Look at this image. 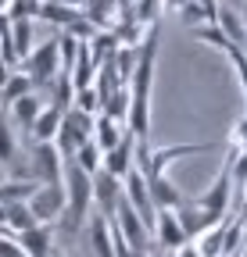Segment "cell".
Masks as SVG:
<instances>
[{
	"instance_id": "cell-1",
	"label": "cell",
	"mask_w": 247,
	"mask_h": 257,
	"mask_svg": "<svg viewBox=\"0 0 247 257\" xmlns=\"http://www.w3.org/2000/svg\"><path fill=\"white\" fill-rule=\"evenodd\" d=\"M61 186H65V214H61V221L54 229H61L65 236H75L90 221V207H94V175H86L75 161H65Z\"/></svg>"
},
{
	"instance_id": "cell-2",
	"label": "cell",
	"mask_w": 247,
	"mask_h": 257,
	"mask_svg": "<svg viewBox=\"0 0 247 257\" xmlns=\"http://www.w3.org/2000/svg\"><path fill=\"white\" fill-rule=\"evenodd\" d=\"M229 200H233V179H229V168H226V165H222L219 175L211 179V186H208L204 193L190 197V204L204 214L208 229H211V225H219V221H226V214H229Z\"/></svg>"
},
{
	"instance_id": "cell-3",
	"label": "cell",
	"mask_w": 247,
	"mask_h": 257,
	"mask_svg": "<svg viewBox=\"0 0 247 257\" xmlns=\"http://www.w3.org/2000/svg\"><path fill=\"white\" fill-rule=\"evenodd\" d=\"M86 140H94V114H83V111L68 107L65 114H61V128H57V136H54L57 154L65 157V161H72V154Z\"/></svg>"
},
{
	"instance_id": "cell-4",
	"label": "cell",
	"mask_w": 247,
	"mask_h": 257,
	"mask_svg": "<svg viewBox=\"0 0 247 257\" xmlns=\"http://www.w3.org/2000/svg\"><path fill=\"white\" fill-rule=\"evenodd\" d=\"M22 72L33 79L36 89H47L57 75H61V57H57V40H47V43H36L29 50V57L22 61Z\"/></svg>"
},
{
	"instance_id": "cell-5",
	"label": "cell",
	"mask_w": 247,
	"mask_h": 257,
	"mask_svg": "<svg viewBox=\"0 0 247 257\" xmlns=\"http://www.w3.org/2000/svg\"><path fill=\"white\" fill-rule=\"evenodd\" d=\"M25 172L40 186L61 182V175H65V157L57 154L54 143H33V147H29V168Z\"/></svg>"
},
{
	"instance_id": "cell-6",
	"label": "cell",
	"mask_w": 247,
	"mask_h": 257,
	"mask_svg": "<svg viewBox=\"0 0 247 257\" xmlns=\"http://www.w3.org/2000/svg\"><path fill=\"white\" fill-rule=\"evenodd\" d=\"M29 211H33L36 225H57L65 214V186L61 182L36 186V193L29 197Z\"/></svg>"
},
{
	"instance_id": "cell-7",
	"label": "cell",
	"mask_w": 247,
	"mask_h": 257,
	"mask_svg": "<svg viewBox=\"0 0 247 257\" xmlns=\"http://www.w3.org/2000/svg\"><path fill=\"white\" fill-rule=\"evenodd\" d=\"M150 243H158V246L169 250V253H176L183 243H190V236L183 232V225H179V214H176V211H158V214H154Z\"/></svg>"
},
{
	"instance_id": "cell-8",
	"label": "cell",
	"mask_w": 247,
	"mask_h": 257,
	"mask_svg": "<svg viewBox=\"0 0 247 257\" xmlns=\"http://www.w3.org/2000/svg\"><path fill=\"white\" fill-rule=\"evenodd\" d=\"M118 204H122V179H115L111 172L101 168V172L94 175V207H97V214L115 218Z\"/></svg>"
},
{
	"instance_id": "cell-9",
	"label": "cell",
	"mask_w": 247,
	"mask_h": 257,
	"mask_svg": "<svg viewBox=\"0 0 247 257\" xmlns=\"http://www.w3.org/2000/svg\"><path fill=\"white\" fill-rule=\"evenodd\" d=\"M15 239H18L25 257H50L54 243H57V232H54V225H33V229L18 232Z\"/></svg>"
},
{
	"instance_id": "cell-10",
	"label": "cell",
	"mask_w": 247,
	"mask_h": 257,
	"mask_svg": "<svg viewBox=\"0 0 247 257\" xmlns=\"http://www.w3.org/2000/svg\"><path fill=\"white\" fill-rule=\"evenodd\" d=\"M86 239H90L94 257H115V225H111V218L90 214V221H86Z\"/></svg>"
},
{
	"instance_id": "cell-11",
	"label": "cell",
	"mask_w": 247,
	"mask_h": 257,
	"mask_svg": "<svg viewBox=\"0 0 247 257\" xmlns=\"http://www.w3.org/2000/svg\"><path fill=\"white\" fill-rule=\"evenodd\" d=\"M101 168H104V172H111L115 179H126V175L136 168V140L126 133V140L104 154V165H101Z\"/></svg>"
},
{
	"instance_id": "cell-12",
	"label": "cell",
	"mask_w": 247,
	"mask_h": 257,
	"mask_svg": "<svg viewBox=\"0 0 247 257\" xmlns=\"http://www.w3.org/2000/svg\"><path fill=\"white\" fill-rule=\"evenodd\" d=\"M147 189H150V200H154V207H158V211H176L183 200H187V197L176 189V182L169 179V172H165V175H150V179H147Z\"/></svg>"
},
{
	"instance_id": "cell-13",
	"label": "cell",
	"mask_w": 247,
	"mask_h": 257,
	"mask_svg": "<svg viewBox=\"0 0 247 257\" xmlns=\"http://www.w3.org/2000/svg\"><path fill=\"white\" fill-rule=\"evenodd\" d=\"M40 111H43V96H40V93H29V96H22V100H15V104L8 107V118H11L15 128L29 133L33 121L40 118Z\"/></svg>"
},
{
	"instance_id": "cell-14",
	"label": "cell",
	"mask_w": 247,
	"mask_h": 257,
	"mask_svg": "<svg viewBox=\"0 0 247 257\" xmlns=\"http://www.w3.org/2000/svg\"><path fill=\"white\" fill-rule=\"evenodd\" d=\"M61 107H54V104H43V111H40V118L33 121V128H29V140L33 143H54V136H57V128H61Z\"/></svg>"
},
{
	"instance_id": "cell-15",
	"label": "cell",
	"mask_w": 247,
	"mask_h": 257,
	"mask_svg": "<svg viewBox=\"0 0 247 257\" xmlns=\"http://www.w3.org/2000/svg\"><path fill=\"white\" fill-rule=\"evenodd\" d=\"M215 25L222 29V36H226L236 50L247 47V29H243V18H240L236 8H219V15H215Z\"/></svg>"
},
{
	"instance_id": "cell-16",
	"label": "cell",
	"mask_w": 247,
	"mask_h": 257,
	"mask_svg": "<svg viewBox=\"0 0 247 257\" xmlns=\"http://www.w3.org/2000/svg\"><path fill=\"white\" fill-rule=\"evenodd\" d=\"M122 140H126V133H122V121L108 118V114H94V143L108 154L111 147H118Z\"/></svg>"
},
{
	"instance_id": "cell-17",
	"label": "cell",
	"mask_w": 247,
	"mask_h": 257,
	"mask_svg": "<svg viewBox=\"0 0 247 257\" xmlns=\"http://www.w3.org/2000/svg\"><path fill=\"white\" fill-rule=\"evenodd\" d=\"M79 15H83L79 8L61 4V0H43V4H40V18H43V22H50V25H57L61 32H65V29H68Z\"/></svg>"
},
{
	"instance_id": "cell-18",
	"label": "cell",
	"mask_w": 247,
	"mask_h": 257,
	"mask_svg": "<svg viewBox=\"0 0 247 257\" xmlns=\"http://www.w3.org/2000/svg\"><path fill=\"white\" fill-rule=\"evenodd\" d=\"M29 93H36L33 79H29L25 72H15V75L4 82V89H0V111H8L15 100H22V96H29Z\"/></svg>"
},
{
	"instance_id": "cell-19",
	"label": "cell",
	"mask_w": 247,
	"mask_h": 257,
	"mask_svg": "<svg viewBox=\"0 0 247 257\" xmlns=\"http://www.w3.org/2000/svg\"><path fill=\"white\" fill-rule=\"evenodd\" d=\"M40 182L33 179H11V182H0V204H29V197L36 193Z\"/></svg>"
},
{
	"instance_id": "cell-20",
	"label": "cell",
	"mask_w": 247,
	"mask_h": 257,
	"mask_svg": "<svg viewBox=\"0 0 247 257\" xmlns=\"http://www.w3.org/2000/svg\"><path fill=\"white\" fill-rule=\"evenodd\" d=\"M15 157H18V136L8 111H0V165H15Z\"/></svg>"
},
{
	"instance_id": "cell-21",
	"label": "cell",
	"mask_w": 247,
	"mask_h": 257,
	"mask_svg": "<svg viewBox=\"0 0 247 257\" xmlns=\"http://www.w3.org/2000/svg\"><path fill=\"white\" fill-rule=\"evenodd\" d=\"M72 161H75V165H79L86 175H97V172H101V165H104V150H101L94 140H86V143L72 154Z\"/></svg>"
},
{
	"instance_id": "cell-22",
	"label": "cell",
	"mask_w": 247,
	"mask_h": 257,
	"mask_svg": "<svg viewBox=\"0 0 247 257\" xmlns=\"http://www.w3.org/2000/svg\"><path fill=\"white\" fill-rule=\"evenodd\" d=\"M11 47H15V57L25 61L29 50H33V22H11Z\"/></svg>"
},
{
	"instance_id": "cell-23",
	"label": "cell",
	"mask_w": 247,
	"mask_h": 257,
	"mask_svg": "<svg viewBox=\"0 0 247 257\" xmlns=\"http://www.w3.org/2000/svg\"><path fill=\"white\" fill-rule=\"evenodd\" d=\"M33 225H36V218H33V211H29V204H8V221H4V229H8L11 236L33 229Z\"/></svg>"
},
{
	"instance_id": "cell-24",
	"label": "cell",
	"mask_w": 247,
	"mask_h": 257,
	"mask_svg": "<svg viewBox=\"0 0 247 257\" xmlns=\"http://www.w3.org/2000/svg\"><path fill=\"white\" fill-rule=\"evenodd\" d=\"M194 36L201 40V43H208V47H215V50H222V54H229V50H236L226 36H222V29L219 25H197V29H190Z\"/></svg>"
},
{
	"instance_id": "cell-25",
	"label": "cell",
	"mask_w": 247,
	"mask_h": 257,
	"mask_svg": "<svg viewBox=\"0 0 247 257\" xmlns=\"http://www.w3.org/2000/svg\"><path fill=\"white\" fill-rule=\"evenodd\" d=\"M72 107L83 111V114H101V93H97V86H83V89H75Z\"/></svg>"
},
{
	"instance_id": "cell-26",
	"label": "cell",
	"mask_w": 247,
	"mask_h": 257,
	"mask_svg": "<svg viewBox=\"0 0 247 257\" xmlns=\"http://www.w3.org/2000/svg\"><path fill=\"white\" fill-rule=\"evenodd\" d=\"M226 57L233 61V68H236V79H240V86H243V96H247V50H229Z\"/></svg>"
},
{
	"instance_id": "cell-27",
	"label": "cell",
	"mask_w": 247,
	"mask_h": 257,
	"mask_svg": "<svg viewBox=\"0 0 247 257\" xmlns=\"http://www.w3.org/2000/svg\"><path fill=\"white\" fill-rule=\"evenodd\" d=\"M229 150L233 154H247V114L236 121V128H233V143H229Z\"/></svg>"
},
{
	"instance_id": "cell-28",
	"label": "cell",
	"mask_w": 247,
	"mask_h": 257,
	"mask_svg": "<svg viewBox=\"0 0 247 257\" xmlns=\"http://www.w3.org/2000/svg\"><path fill=\"white\" fill-rule=\"evenodd\" d=\"M0 257H25L15 236H0Z\"/></svg>"
},
{
	"instance_id": "cell-29",
	"label": "cell",
	"mask_w": 247,
	"mask_h": 257,
	"mask_svg": "<svg viewBox=\"0 0 247 257\" xmlns=\"http://www.w3.org/2000/svg\"><path fill=\"white\" fill-rule=\"evenodd\" d=\"M172 257H201V250H197V243L190 239V243H183V246H179Z\"/></svg>"
},
{
	"instance_id": "cell-30",
	"label": "cell",
	"mask_w": 247,
	"mask_h": 257,
	"mask_svg": "<svg viewBox=\"0 0 247 257\" xmlns=\"http://www.w3.org/2000/svg\"><path fill=\"white\" fill-rule=\"evenodd\" d=\"M15 75V64L11 61H4V57H0V89H4V82Z\"/></svg>"
},
{
	"instance_id": "cell-31",
	"label": "cell",
	"mask_w": 247,
	"mask_h": 257,
	"mask_svg": "<svg viewBox=\"0 0 247 257\" xmlns=\"http://www.w3.org/2000/svg\"><path fill=\"white\" fill-rule=\"evenodd\" d=\"M190 4H201V0H165V8H169V11H176V15H179L183 8H190Z\"/></svg>"
},
{
	"instance_id": "cell-32",
	"label": "cell",
	"mask_w": 247,
	"mask_h": 257,
	"mask_svg": "<svg viewBox=\"0 0 247 257\" xmlns=\"http://www.w3.org/2000/svg\"><path fill=\"white\" fill-rule=\"evenodd\" d=\"M4 221H8V204H0V229H4Z\"/></svg>"
},
{
	"instance_id": "cell-33",
	"label": "cell",
	"mask_w": 247,
	"mask_h": 257,
	"mask_svg": "<svg viewBox=\"0 0 247 257\" xmlns=\"http://www.w3.org/2000/svg\"><path fill=\"white\" fill-rule=\"evenodd\" d=\"M240 18H243V29H247V4L240 8Z\"/></svg>"
},
{
	"instance_id": "cell-34",
	"label": "cell",
	"mask_w": 247,
	"mask_h": 257,
	"mask_svg": "<svg viewBox=\"0 0 247 257\" xmlns=\"http://www.w3.org/2000/svg\"><path fill=\"white\" fill-rule=\"evenodd\" d=\"M233 4H236V8H243V4H247V0H233Z\"/></svg>"
},
{
	"instance_id": "cell-35",
	"label": "cell",
	"mask_w": 247,
	"mask_h": 257,
	"mask_svg": "<svg viewBox=\"0 0 247 257\" xmlns=\"http://www.w3.org/2000/svg\"><path fill=\"white\" fill-rule=\"evenodd\" d=\"M50 257H61V253H50Z\"/></svg>"
}]
</instances>
